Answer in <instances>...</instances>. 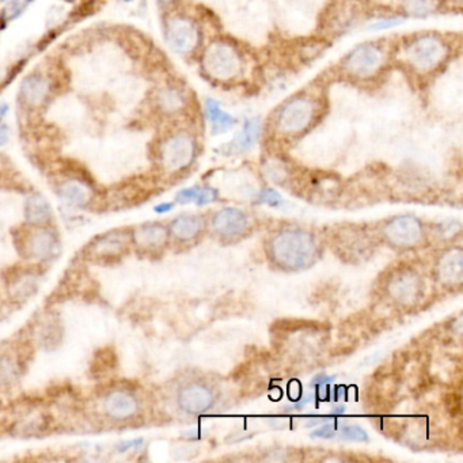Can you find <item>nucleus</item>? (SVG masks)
Masks as SVG:
<instances>
[{
  "label": "nucleus",
  "instance_id": "nucleus-1",
  "mask_svg": "<svg viewBox=\"0 0 463 463\" xmlns=\"http://www.w3.org/2000/svg\"><path fill=\"white\" fill-rule=\"evenodd\" d=\"M272 249L276 261L287 268H303L309 265L314 257L313 240L299 231L281 234L274 240Z\"/></svg>",
  "mask_w": 463,
  "mask_h": 463
},
{
  "label": "nucleus",
  "instance_id": "nucleus-2",
  "mask_svg": "<svg viewBox=\"0 0 463 463\" xmlns=\"http://www.w3.org/2000/svg\"><path fill=\"white\" fill-rule=\"evenodd\" d=\"M409 63L421 70L429 71L438 67L447 54L446 45L439 38L432 36H424L415 40L406 50Z\"/></svg>",
  "mask_w": 463,
  "mask_h": 463
},
{
  "label": "nucleus",
  "instance_id": "nucleus-3",
  "mask_svg": "<svg viewBox=\"0 0 463 463\" xmlns=\"http://www.w3.org/2000/svg\"><path fill=\"white\" fill-rule=\"evenodd\" d=\"M204 67L210 75L218 79H230L240 71L241 61L235 49L227 44L216 43L207 49Z\"/></svg>",
  "mask_w": 463,
  "mask_h": 463
},
{
  "label": "nucleus",
  "instance_id": "nucleus-4",
  "mask_svg": "<svg viewBox=\"0 0 463 463\" xmlns=\"http://www.w3.org/2000/svg\"><path fill=\"white\" fill-rule=\"evenodd\" d=\"M314 106L306 98H296L290 101L280 112L279 126L283 132L296 133L309 126L313 120Z\"/></svg>",
  "mask_w": 463,
  "mask_h": 463
},
{
  "label": "nucleus",
  "instance_id": "nucleus-5",
  "mask_svg": "<svg viewBox=\"0 0 463 463\" xmlns=\"http://www.w3.org/2000/svg\"><path fill=\"white\" fill-rule=\"evenodd\" d=\"M193 140L186 135H177L168 140L162 149V161L166 169L179 170L188 166L193 158Z\"/></svg>",
  "mask_w": 463,
  "mask_h": 463
},
{
  "label": "nucleus",
  "instance_id": "nucleus-6",
  "mask_svg": "<svg viewBox=\"0 0 463 463\" xmlns=\"http://www.w3.org/2000/svg\"><path fill=\"white\" fill-rule=\"evenodd\" d=\"M382 63L381 50L372 45H360L346 59V70L355 76L367 78L375 73Z\"/></svg>",
  "mask_w": 463,
  "mask_h": 463
},
{
  "label": "nucleus",
  "instance_id": "nucleus-7",
  "mask_svg": "<svg viewBox=\"0 0 463 463\" xmlns=\"http://www.w3.org/2000/svg\"><path fill=\"white\" fill-rule=\"evenodd\" d=\"M168 41L175 52H191L198 41V33L196 30L195 24L181 18L171 21L168 27Z\"/></svg>",
  "mask_w": 463,
  "mask_h": 463
},
{
  "label": "nucleus",
  "instance_id": "nucleus-8",
  "mask_svg": "<svg viewBox=\"0 0 463 463\" xmlns=\"http://www.w3.org/2000/svg\"><path fill=\"white\" fill-rule=\"evenodd\" d=\"M103 411L113 420H128L138 412V401L128 391H112L103 401Z\"/></svg>",
  "mask_w": 463,
  "mask_h": 463
},
{
  "label": "nucleus",
  "instance_id": "nucleus-9",
  "mask_svg": "<svg viewBox=\"0 0 463 463\" xmlns=\"http://www.w3.org/2000/svg\"><path fill=\"white\" fill-rule=\"evenodd\" d=\"M386 234L392 244L408 247L418 242L421 227L415 218L402 216L391 221L390 226L386 227Z\"/></svg>",
  "mask_w": 463,
  "mask_h": 463
},
{
  "label": "nucleus",
  "instance_id": "nucleus-10",
  "mask_svg": "<svg viewBox=\"0 0 463 463\" xmlns=\"http://www.w3.org/2000/svg\"><path fill=\"white\" fill-rule=\"evenodd\" d=\"M178 404L188 413H203L212 406L214 395L201 385H191L179 391Z\"/></svg>",
  "mask_w": 463,
  "mask_h": 463
},
{
  "label": "nucleus",
  "instance_id": "nucleus-11",
  "mask_svg": "<svg viewBox=\"0 0 463 463\" xmlns=\"http://www.w3.org/2000/svg\"><path fill=\"white\" fill-rule=\"evenodd\" d=\"M247 226V218L244 212L235 208H226L220 211L214 219L215 230L226 237H234L244 231Z\"/></svg>",
  "mask_w": 463,
  "mask_h": 463
},
{
  "label": "nucleus",
  "instance_id": "nucleus-12",
  "mask_svg": "<svg viewBox=\"0 0 463 463\" xmlns=\"http://www.w3.org/2000/svg\"><path fill=\"white\" fill-rule=\"evenodd\" d=\"M261 133V124L256 119L247 120L244 122V129L240 132L228 146L224 147L227 154H242L257 145L258 138Z\"/></svg>",
  "mask_w": 463,
  "mask_h": 463
},
{
  "label": "nucleus",
  "instance_id": "nucleus-13",
  "mask_svg": "<svg viewBox=\"0 0 463 463\" xmlns=\"http://www.w3.org/2000/svg\"><path fill=\"white\" fill-rule=\"evenodd\" d=\"M205 113H207V119L211 125V131L214 135L224 133L235 125V119L231 115H228L227 112H224L220 108L219 103L214 99L207 101Z\"/></svg>",
  "mask_w": 463,
  "mask_h": 463
},
{
  "label": "nucleus",
  "instance_id": "nucleus-14",
  "mask_svg": "<svg viewBox=\"0 0 463 463\" xmlns=\"http://www.w3.org/2000/svg\"><path fill=\"white\" fill-rule=\"evenodd\" d=\"M48 82L40 76H30L22 82V96L30 105L41 103L48 94Z\"/></svg>",
  "mask_w": 463,
  "mask_h": 463
},
{
  "label": "nucleus",
  "instance_id": "nucleus-15",
  "mask_svg": "<svg viewBox=\"0 0 463 463\" xmlns=\"http://www.w3.org/2000/svg\"><path fill=\"white\" fill-rule=\"evenodd\" d=\"M59 196L63 201L73 207H83L89 203V189L79 181H67L59 188Z\"/></svg>",
  "mask_w": 463,
  "mask_h": 463
},
{
  "label": "nucleus",
  "instance_id": "nucleus-16",
  "mask_svg": "<svg viewBox=\"0 0 463 463\" xmlns=\"http://www.w3.org/2000/svg\"><path fill=\"white\" fill-rule=\"evenodd\" d=\"M165 240H166V230L158 224L143 226L135 233V242L145 249L158 247L165 242Z\"/></svg>",
  "mask_w": 463,
  "mask_h": 463
},
{
  "label": "nucleus",
  "instance_id": "nucleus-17",
  "mask_svg": "<svg viewBox=\"0 0 463 463\" xmlns=\"http://www.w3.org/2000/svg\"><path fill=\"white\" fill-rule=\"evenodd\" d=\"M24 212L26 219L33 224H44L52 216V211L47 200L40 195L33 196L27 200Z\"/></svg>",
  "mask_w": 463,
  "mask_h": 463
},
{
  "label": "nucleus",
  "instance_id": "nucleus-18",
  "mask_svg": "<svg viewBox=\"0 0 463 463\" xmlns=\"http://www.w3.org/2000/svg\"><path fill=\"white\" fill-rule=\"evenodd\" d=\"M201 227H203V221L200 218L192 216V215H184L172 221L171 233L178 240L186 241V240H192L193 237H196L201 231Z\"/></svg>",
  "mask_w": 463,
  "mask_h": 463
},
{
  "label": "nucleus",
  "instance_id": "nucleus-19",
  "mask_svg": "<svg viewBox=\"0 0 463 463\" xmlns=\"http://www.w3.org/2000/svg\"><path fill=\"white\" fill-rule=\"evenodd\" d=\"M29 249L31 256H34L36 258H49L56 251V240L53 234L48 231H41L34 234V237L30 240Z\"/></svg>",
  "mask_w": 463,
  "mask_h": 463
},
{
  "label": "nucleus",
  "instance_id": "nucleus-20",
  "mask_svg": "<svg viewBox=\"0 0 463 463\" xmlns=\"http://www.w3.org/2000/svg\"><path fill=\"white\" fill-rule=\"evenodd\" d=\"M125 240L120 235H106L101 240H98L97 244L93 246V253L97 256H103V257H112L119 253H122L125 249Z\"/></svg>",
  "mask_w": 463,
  "mask_h": 463
},
{
  "label": "nucleus",
  "instance_id": "nucleus-21",
  "mask_svg": "<svg viewBox=\"0 0 463 463\" xmlns=\"http://www.w3.org/2000/svg\"><path fill=\"white\" fill-rule=\"evenodd\" d=\"M439 6V0H405V8L413 15H427L434 13Z\"/></svg>",
  "mask_w": 463,
  "mask_h": 463
},
{
  "label": "nucleus",
  "instance_id": "nucleus-22",
  "mask_svg": "<svg viewBox=\"0 0 463 463\" xmlns=\"http://www.w3.org/2000/svg\"><path fill=\"white\" fill-rule=\"evenodd\" d=\"M27 4H29V0H11L6 6V8L3 11L4 20L6 21H14V20H17L24 13V10H26Z\"/></svg>",
  "mask_w": 463,
  "mask_h": 463
},
{
  "label": "nucleus",
  "instance_id": "nucleus-23",
  "mask_svg": "<svg viewBox=\"0 0 463 463\" xmlns=\"http://www.w3.org/2000/svg\"><path fill=\"white\" fill-rule=\"evenodd\" d=\"M340 438L351 441H367L368 435L366 431L359 425H345L342 427Z\"/></svg>",
  "mask_w": 463,
  "mask_h": 463
},
{
  "label": "nucleus",
  "instance_id": "nucleus-24",
  "mask_svg": "<svg viewBox=\"0 0 463 463\" xmlns=\"http://www.w3.org/2000/svg\"><path fill=\"white\" fill-rule=\"evenodd\" d=\"M200 192H201V188H200V186L188 188V189L181 191V192L177 195V197H175V200H177L178 203H181V204H188V203H192V201L196 203L197 198H198V196H200Z\"/></svg>",
  "mask_w": 463,
  "mask_h": 463
},
{
  "label": "nucleus",
  "instance_id": "nucleus-25",
  "mask_svg": "<svg viewBox=\"0 0 463 463\" xmlns=\"http://www.w3.org/2000/svg\"><path fill=\"white\" fill-rule=\"evenodd\" d=\"M260 201L264 203V204L272 205V207H277V205L281 204V197L273 189H265L260 195Z\"/></svg>",
  "mask_w": 463,
  "mask_h": 463
},
{
  "label": "nucleus",
  "instance_id": "nucleus-26",
  "mask_svg": "<svg viewBox=\"0 0 463 463\" xmlns=\"http://www.w3.org/2000/svg\"><path fill=\"white\" fill-rule=\"evenodd\" d=\"M216 198H218V192L215 189L201 188V192H200V196H198L196 204H198V205H207V204L215 201Z\"/></svg>",
  "mask_w": 463,
  "mask_h": 463
},
{
  "label": "nucleus",
  "instance_id": "nucleus-27",
  "mask_svg": "<svg viewBox=\"0 0 463 463\" xmlns=\"http://www.w3.org/2000/svg\"><path fill=\"white\" fill-rule=\"evenodd\" d=\"M335 435H336L335 427L330 424H326V425L318 428L317 431H314L311 434L313 438H322V439H332V438H335Z\"/></svg>",
  "mask_w": 463,
  "mask_h": 463
},
{
  "label": "nucleus",
  "instance_id": "nucleus-28",
  "mask_svg": "<svg viewBox=\"0 0 463 463\" xmlns=\"http://www.w3.org/2000/svg\"><path fill=\"white\" fill-rule=\"evenodd\" d=\"M404 22V20L401 18H390V20H383V21H379V22H375V24H371L369 29L371 30H382V29H390V27H394V26H398Z\"/></svg>",
  "mask_w": 463,
  "mask_h": 463
},
{
  "label": "nucleus",
  "instance_id": "nucleus-29",
  "mask_svg": "<svg viewBox=\"0 0 463 463\" xmlns=\"http://www.w3.org/2000/svg\"><path fill=\"white\" fill-rule=\"evenodd\" d=\"M333 381H335V378H332V376L319 375V376H317V378L313 381V385H316V386H321V385H329V383H332Z\"/></svg>",
  "mask_w": 463,
  "mask_h": 463
},
{
  "label": "nucleus",
  "instance_id": "nucleus-30",
  "mask_svg": "<svg viewBox=\"0 0 463 463\" xmlns=\"http://www.w3.org/2000/svg\"><path fill=\"white\" fill-rule=\"evenodd\" d=\"M171 210H172V204H170V203H162V204L155 207V212H158V214H166Z\"/></svg>",
  "mask_w": 463,
  "mask_h": 463
},
{
  "label": "nucleus",
  "instance_id": "nucleus-31",
  "mask_svg": "<svg viewBox=\"0 0 463 463\" xmlns=\"http://www.w3.org/2000/svg\"><path fill=\"white\" fill-rule=\"evenodd\" d=\"M8 142V131L6 126L0 125V146H4Z\"/></svg>",
  "mask_w": 463,
  "mask_h": 463
},
{
  "label": "nucleus",
  "instance_id": "nucleus-32",
  "mask_svg": "<svg viewBox=\"0 0 463 463\" xmlns=\"http://www.w3.org/2000/svg\"><path fill=\"white\" fill-rule=\"evenodd\" d=\"M7 112H8V106L6 103H0V122L4 119Z\"/></svg>",
  "mask_w": 463,
  "mask_h": 463
},
{
  "label": "nucleus",
  "instance_id": "nucleus-33",
  "mask_svg": "<svg viewBox=\"0 0 463 463\" xmlns=\"http://www.w3.org/2000/svg\"><path fill=\"white\" fill-rule=\"evenodd\" d=\"M332 413H333V415H344V413H345V408H342V406H340V408H336V409H333Z\"/></svg>",
  "mask_w": 463,
  "mask_h": 463
},
{
  "label": "nucleus",
  "instance_id": "nucleus-34",
  "mask_svg": "<svg viewBox=\"0 0 463 463\" xmlns=\"http://www.w3.org/2000/svg\"><path fill=\"white\" fill-rule=\"evenodd\" d=\"M122 1H124V3H131V1H133V0H122Z\"/></svg>",
  "mask_w": 463,
  "mask_h": 463
},
{
  "label": "nucleus",
  "instance_id": "nucleus-35",
  "mask_svg": "<svg viewBox=\"0 0 463 463\" xmlns=\"http://www.w3.org/2000/svg\"><path fill=\"white\" fill-rule=\"evenodd\" d=\"M159 1H162V3H169L171 0H159Z\"/></svg>",
  "mask_w": 463,
  "mask_h": 463
},
{
  "label": "nucleus",
  "instance_id": "nucleus-36",
  "mask_svg": "<svg viewBox=\"0 0 463 463\" xmlns=\"http://www.w3.org/2000/svg\"><path fill=\"white\" fill-rule=\"evenodd\" d=\"M1 1H6V0H1Z\"/></svg>",
  "mask_w": 463,
  "mask_h": 463
}]
</instances>
